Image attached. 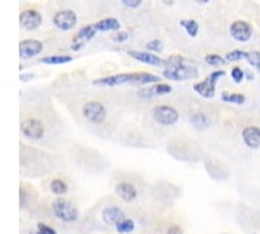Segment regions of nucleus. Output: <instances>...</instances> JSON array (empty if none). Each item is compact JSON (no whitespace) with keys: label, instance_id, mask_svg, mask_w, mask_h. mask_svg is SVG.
I'll use <instances>...</instances> for the list:
<instances>
[{"label":"nucleus","instance_id":"2","mask_svg":"<svg viewBox=\"0 0 260 234\" xmlns=\"http://www.w3.org/2000/svg\"><path fill=\"white\" fill-rule=\"evenodd\" d=\"M160 77L146 72L136 73H118L111 77H104L94 80V85L99 87H118V85H149V83H158Z\"/></svg>","mask_w":260,"mask_h":234},{"label":"nucleus","instance_id":"17","mask_svg":"<svg viewBox=\"0 0 260 234\" xmlns=\"http://www.w3.org/2000/svg\"><path fill=\"white\" fill-rule=\"evenodd\" d=\"M215 87L217 85H213V83L208 80V78H205L203 82H198V83H194V92L198 95H201L203 99H212L213 95H215Z\"/></svg>","mask_w":260,"mask_h":234},{"label":"nucleus","instance_id":"20","mask_svg":"<svg viewBox=\"0 0 260 234\" xmlns=\"http://www.w3.org/2000/svg\"><path fill=\"white\" fill-rule=\"evenodd\" d=\"M73 61V57L71 56H47V57H42L40 62L42 64H68V62Z\"/></svg>","mask_w":260,"mask_h":234},{"label":"nucleus","instance_id":"18","mask_svg":"<svg viewBox=\"0 0 260 234\" xmlns=\"http://www.w3.org/2000/svg\"><path fill=\"white\" fill-rule=\"evenodd\" d=\"M95 28H98V31H101V33H108V31L116 33V31H120L121 24L118 19L106 18V19H101L99 23H95Z\"/></svg>","mask_w":260,"mask_h":234},{"label":"nucleus","instance_id":"32","mask_svg":"<svg viewBox=\"0 0 260 234\" xmlns=\"http://www.w3.org/2000/svg\"><path fill=\"white\" fill-rule=\"evenodd\" d=\"M121 4H123L125 7H128V9H137L142 4V0H121Z\"/></svg>","mask_w":260,"mask_h":234},{"label":"nucleus","instance_id":"15","mask_svg":"<svg viewBox=\"0 0 260 234\" xmlns=\"http://www.w3.org/2000/svg\"><path fill=\"white\" fill-rule=\"evenodd\" d=\"M103 222L104 224H108V225H116L120 222L121 219H125V214H123V210L118 207H108V208H104L103 210Z\"/></svg>","mask_w":260,"mask_h":234},{"label":"nucleus","instance_id":"35","mask_svg":"<svg viewBox=\"0 0 260 234\" xmlns=\"http://www.w3.org/2000/svg\"><path fill=\"white\" fill-rule=\"evenodd\" d=\"M194 2H196V4H208L210 0H194Z\"/></svg>","mask_w":260,"mask_h":234},{"label":"nucleus","instance_id":"33","mask_svg":"<svg viewBox=\"0 0 260 234\" xmlns=\"http://www.w3.org/2000/svg\"><path fill=\"white\" fill-rule=\"evenodd\" d=\"M167 234H184V231L180 227H177V225H172V227L169 229V232Z\"/></svg>","mask_w":260,"mask_h":234},{"label":"nucleus","instance_id":"10","mask_svg":"<svg viewBox=\"0 0 260 234\" xmlns=\"http://www.w3.org/2000/svg\"><path fill=\"white\" fill-rule=\"evenodd\" d=\"M229 33L236 42H248L251 39V35H253V30H251L250 23L240 19V21H234V23L231 24Z\"/></svg>","mask_w":260,"mask_h":234},{"label":"nucleus","instance_id":"8","mask_svg":"<svg viewBox=\"0 0 260 234\" xmlns=\"http://www.w3.org/2000/svg\"><path fill=\"white\" fill-rule=\"evenodd\" d=\"M21 132L28 137V139H33V141H39L44 137L45 133V128H44V123L37 118H28L21 123Z\"/></svg>","mask_w":260,"mask_h":234},{"label":"nucleus","instance_id":"27","mask_svg":"<svg viewBox=\"0 0 260 234\" xmlns=\"http://www.w3.org/2000/svg\"><path fill=\"white\" fill-rule=\"evenodd\" d=\"M245 72H243V68H240V66H234L233 70H231V78H233L234 83H241L243 80H245Z\"/></svg>","mask_w":260,"mask_h":234},{"label":"nucleus","instance_id":"34","mask_svg":"<svg viewBox=\"0 0 260 234\" xmlns=\"http://www.w3.org/2000/svg\"><path fill=\"white\" fill-rule=\"evenodd\" d=\"M31 78H33L31 73H23V75H21V80H23V82H28V80H31Z\"/></svg>","mask_w":260,"mask_h":234},{"label":"nucleus","instance_id":"29","mask_svg":"<svg viewBox=\"0 0 260 234\" xmlns=\"http://www.w3.org/2000/svg\"><path fill=\"white\" fill-rule=\"evenodd\" d=\"M146 49L151 51V52L160 54L163 51V44H161V40H149L148 44H146Z\"/></svg>","mask_w":260,"mask_h":234},{"label":"nucleus","instance_id":"23","mask_svg":"<svg viewBox=\"0 0 260 234\" xmlns=\"http://www.w3.org/2000/svg\"><path fill=\"white\" fill-rule=\"evenodd\" d=\"M115 229L118 231L120 234H130L134 232V229H136V224H134L132 219H128V217H125V219H121L118 224L115 225Z\"/></svg>","mask_w":260,"mask_h":234},{"label":"nucleus","instance_id":"14","mask_svg":"<svg viewBox=\"0 0 260 234\" xmlns=\"http://www.w3.org/2000/svg\"><path fill=\"white\" fill-rule=\"evenodd\" d=\"M243 143L248 146L250 149H258L260 148V128L258 127H246L241 132Z\"/></svg>","mask_w":260,"mask_h":234},{"label":"nucleus","instance_id":"31","mask_svg":"<svg viewBox=\"0 0 260 234\" xmlns=\"http://www.w3.org/2000/svg\"><path fill=\"white\" fill-rule=\"evenodd\" d=\"M113 40H115L116 44H123L125 40H128V33L127 31H116L115 35H113Z\"/></svg>","mask_w":260,"mask_h":234},{"label":"nucleus","instance_id":"21","mask_svg":"<svg viewBox=\"0 0 260 234\" xmlns=\"http://www.w3.org/2000/svg\"><path fill=\"white\" fill-rule=\"evenodd\" d=\"M180 26L184 28V31L187 33L189 37H192L194 39L196 35H198V31H200V26H198V23H196L194 19H180Z\"/></svg>","mask_w":260,"mask_h":234},{"label":"nucleus","instance_id":"5","mask_svg":"<svg viewBox=\"0 0 260 234\" xmlns=\"http://www.w3.org/2000/svg\"><path fill=\"white\" fill-rule=\"evenodd\" d=\"M106 115H108L106 108L99 101H89L83 106V116H85L90 123H95V125L103 123L104 120H106Z\"/></svg>","mask_w":260,"mask_h":234},{"label":"nucleus","instance_id":"22","mask_svg":"<svg viewBox=\"0 0 260 234\" xmlns=\"http://www.w3.org/2000/svg\"><path fill=\"white\" fill-rule=\"evenodd\" d=\"M50 191L56 196H64L68 193V184L62 181V179H54V181L50 182Z\"/></svg>","mask_w":260,"mask_h":234},{"label":"nucleus","instance_id":"11","mask_svg":"<svg viewBox=\"0 0 260 234\" xmlns=\"http://www.w3.org/2000/svg\"><path fill=\"white\" fill-rule=\"evenodd\" d=\"M44 49L40 40L30 39V40H21L19 42V57L21 59H31V57L39 56Z\"/></svg>","mask_w":260,"mask_h":234},{"label":"nucleus","instance_id":"19","mask_svg":"<svg viewBox=\"0 0 260 234\" xmlns=\"http://www.w3.org/2000/svg\"><path fill=\"white\" fill-rule=\"evenodd\" d=\"M191 125L196 128V130H207V128L212 125V120L208 118V115L198 111V113H192L191 115Z\"/></svg>","mask_w":260,"mask_h":234},{"label":"nucleus","instance_id":"16","mask_svg":"<svg viewBox=\"0 0 260 234\" xmlns=\"http://www.w3.org/2000/svg\"><path fill=\"white\" fill-rule=\"evenodd\" d=\"M116 194L120 196L123 202H134V199L137 198V189H136V186L134 184H130V182H120V184H116Z\"/></svg>","mask_w":260,"mask_h":234},{"label":"nucleus","instance_id":"25","mask_svg":"<svg viewBox=\"0 0 260 234\" xmlns=\"http://www.w3.org/2000/svg\"><path fill=\"white\" fill-rule=\"evenodd\" d=\"M251 68H255L257 72H260V52L258 51H250L246 52V59H245Z\"/></svg>","mask_w":260,"mask_h":234},{"label":"nucleus","instance_id":"13","mask_svg":"<svg viewBox=\"0 0 260 234\" xmlns=\"http://www.w3.org/2000/svg\"><path fill=\"white\" fill-rule=\"evenodd\" d=\"M172 92V87L169 83H151L149 87H144V89L139 90V95L144 99H153V97H160V95H167Z\"/></svg>","mask_w":260,"mask_h":234},{"label":"nucleus","instance_id":"30","mask_svg":"<svg viewBox=\"0 0 260 234\" xmlns=\"http://www.w3.org/2000/svg\"><path fill=\"white\" fill-rule=\"evenodd\" d=\"M33 234H57V231L54 227H50V225L40 222V224H37V231Z\"/></svg>","mask_w":260,"mask_h":234},{"label":"nucleus","instance_id":"26","mask_svg":"<svg viewBox=\"0 0 260 234\" xmlns=\"http://www.w3.org/2000/svg\"><path fill=\"white\" fill-rule=\"evenodd\" d=\"M225 61H228L225 57H220V56H217V54H208V56H205V62H207L208 66H212V68L225 64Z\"/></svg>","mask_w":260,"mask_h":234},{"label":"nucleus","instance_id":"1","mask_svg":"<svg viewBox=\"0 0 260 234\" xmlns=\"http://www.w3.org/2000/svg\"><path fill=\"white\" fill-rule=\"evenodd\" d=\"M198 66L182 56H170L165 61V70H163V77L174 82L192 80V78H198Z\"/></svg>","mask_w":260,"mask_h":234},{"label":"nucleus","instance_id":"7","mask_svg":"<svg viewBox=\"0 0 260 234\" xmlns=\"http://www.w3.org/2000/svg\"><path fill=\"white\" fill-rule=\"evenodd\" d=\"M95 33H98L95 24H87V26L80 28V30L77 31V35H75L73 42H71V51H80V49H83L92 39H94Z\"/></svg>","mask_w":260,"mask_h":234},{"label":"nucleus","instance_id":"6","mask_svg":"<svg viewBox=\"0 0 260 234\" xmlns=\"http://www.w3.org/2000/svg\"><path fill=\"white\" fill-rule=\"evenodd\" d=\"M52 23L57 30L61 31H71L75 26H77V14L73 11L66 9V11H59L54 14Z\"/></svg>","mask_w":260,"mask_h":234},{"label":"nucleus","instance_id":"24","mask_svg":"<svg viewBox=\"0 0 260 234\" xmlns=\"http://www.w3.org/2000/svg\"><path fill=\"white\" fill-rule=\"evenodd\" d=\"M222 101L231 104H245L246 97L243 94H236V92H222Z\"/></svg>","mask_w":260,"mask_h":234},{"label":"nucleus","instance_id":"12","mask_svg":"<svg viewBox=\"0 0 260 234\" xmlns=\"http://www.w3.org/2000/svg\"><path fill=\"white\" fill-rule=\"evenodd\" d=\"M128 56L132 57L134 61H139L142 64H149V66H165V61L158 56L156 52H151V51H128Z\"/></svg>","mask_w":260,"mask_h":234},{"label":"nucleus","instance_id":"28","mask_svg":"<svg viewBox=\"0 0 260 234\" xmlns=\"http://www.w3.org/2000/svg\"><path fill=\"white\" fill-rule=\"evenodd\" d=\"M225 59L229 62H234V61H241V59H246V51H231Z\"/></svg>","mask_w":260,"mask_h":234},{"label":"nucleus","instance_id":"9","mask_svg":"<svg viewBox=\"0 0 260 234\" xmlns=\"http://www.w3.org/2000/svg\"><path fill=\"white\" fill-rule=\"evenodd\" d=\"M19 24L23 30L26 31H35L40 28L42 24V16L39 11L35 9H28V11H23L19 16Z\"/></svg>","mask_w":260,"mask_h":234},{"label":"nucleus","instance_id":"4","mask_svg":"<svg viewBox=\"0 0 260 234\" xmlns=\"http://www.w3.org/2000/svg\"><path fill=\"white\" fill-rule=\"evenodd\" d=\"M153 118L163 127H170V125H175L179 122V111L174 106H169V104H160L153 110Z\"/></svg>","mask_w":260,"mask_h":234},{"label":"nucleus","instance_id":"3","mask_svg":"<svg viewBox=\"0 0 260 234\" xmlns=\"http://www.w3.org/2000/svg\"><path fill=\"white\" fill-rule=\"evenodd\" d=\"M52 212H54V215L61 220V222H66V224L77 222L78 217H80V214H78V208L75 207L71 202L62 199L61 196L52 203Z\"/></svg>","mask_w":260,"mask_h":234}]
</instances>
